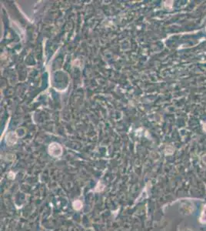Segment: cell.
<instances>
[{"instance_id":"6da1fadb","label":"cell","mask_w":206,"mask_h":231,"mask_svg":"<svg viewBox=\"0 0 206 231\" xmlns=\"http://www.w3.org/2000/svg\"><path fill=\"white\" fill-rule=\"evenodd\" d=\"M49 153L52 156H58L62 153V149L58 144H52L49 147Z\"/></svg>"},{"instance_id":"7a4b0ae2","label":"cell","mask_w":206,"mask_h":231,"mask_svg":"<svg viewBox=\"0 0 206 231\" xmlns=\"http://www.w3.org/2000/svg\"><path fill=\"white\" fill-rule=\"evenodd\" d=\"M73 207L75 210H80L82 207V204H81V202L80 200H76L75 202H74Z\"/></svg>"},{"instance_id":"3957f363","label":"cell","mask_w":206,"mask_h":231,"mask_svg":"<svg viewBox=\"0 0 206 231\" xmlns=\"http://www.w3.org/2000/svg\"><path fill=\"white\" fill-rule=\"evenodd\" d=\"M204 130H206V124L204 125Z\"/></svg>"},{"instance_id":"277c9868","label":"cell","mask_w":206,"mask_h":231,"mask_svg":"<svg viewBox=\"0 0 206 231\" xmlns=\"http://www.w3.org/2000/svg\"></svg>"}]
</instances>
